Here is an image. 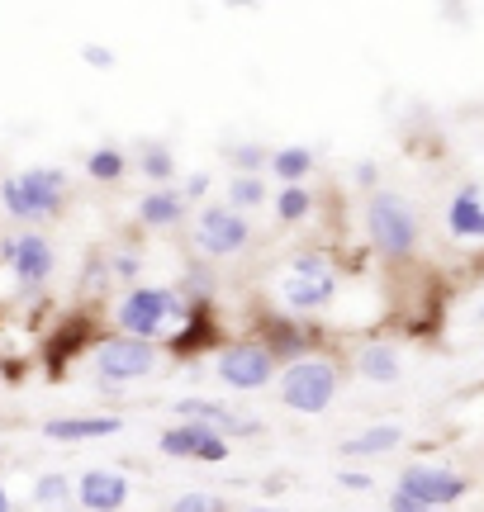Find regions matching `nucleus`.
<instances>
[{"label":"nucleus","mask_w":484,"mask_h":512,"mask_svg":"<svg viewBox=\"0 0 484 512\" xmlns=\"http://www.w3.org/2000/svg\"><path fill=\"white\" fill-rule=\"evenodd\" d=\"M342 489H352V494H366V489H371V475H361V470H347V475H342Z\"/></svg>","instance_id":"nucleus-30"},{"label":"nucleus","mask_w":484,"mask_h":512,"mask_svg":"<svg viewBox=\"0 0 484 512\" xmlns=\"http://www.w3.org/2000/svg\"><path fill=\"white\" fill-rule=\"evenodd\" d=\"M138 171H143L157 190H167V181L176 176V157H171V147L157 143V138H148V143L138 147Z\"/></svg>","instance_id":"nucleus-20"},{"label":"nucleus","mask_w":484,"mask_h":512,"mask_svg":"<svg viewBox=\"0 0 484 512\" xmlns=\"http://www.w3.org/2000/svg\"><path fill=\"white\" fill-rule=\"evenodd\" d=\"M252 512H280V508H252Z\"/></svg>","instance_id":"nucleus-34"},{"label":"nucleus","mask_w":484,"mask_h":512,"mask_svg":"<svg viewBox=\"0 0 484 512\" xmlns=\"http://www.w3.org/2000/svg\"><path fill=\"white\" fill-rule=\"evenodd\" d=\"M337 384H342V366H337L333 356H299L285 366L280 375V403L290 408V413H304V418H318L328 403L337 399Z\"/></svg>","instance_id":"nucleus-3"},{"label":"nucleus","mask_w":484,"mask_h":512,"mask_svg":"<svg viewBox=\"0 0 484 512\" xmlns=\"http://www.w3.org/2000/svg\"><path fill=\"white\" fill-rule=\"evenodd\" d=\"M72 498V484H67V475H43L34 484V503L38 508H62Z\"/></svg>","instance_id":"nucleus-25"},{"label":"nucleus","mask_w":484,"mask_h":512,"mask_svg":"<svg viewBox=\"0 0 484 512\" xmlns=\"http://www.w3.org/2000/svg\"><path fill=\"white\" fill-rule=\"evenodd\" d=\"M205 195H209V176H205V171H195V176L181 185V200L190 204V200H205Z\"/></svg>","instance_id":"nucleus-28"},{"label":"nucleus","mask_w":484,"mask_h":512,"mask_svg":"<svg viewBox=\"0 0 484 512\" xmlns=\"http://www.w3.org/2000/svg\"><path fill=\"white\" fill-rule=\"evenodd\" d=\"M356 181H361V185H375V162H361V166H356Z\"/></svg>","instance_id":"nucleus-32"},{"label":"nucleus","mask_w":484,"mask_h":512,"mask_svg":"<svg viewBox=\"0 0 484 512\" xmlns=\"http://www.w3.org/2000/svg\"><path fill=\"white\" fill-rule=\"evenodd\" d=\"M0 512H15V503H10V494H5V484H0Z\"/></svg>","instance_id":"nucleus-33"},{"label":"nucleus","mask_w":484,"mask_h":512,"mask_svg":"<svg viewBox=\"0 0 484 512\" xmlns=\"http://www.w3.org/2000/svg\"><path fill=\"white\" fill-rule=\"evenodd\" d=\"M171 408H176L181 422H205L219 437H252V432H261V422L242 418L228 403H214V399H181V403H171Z\"/></svg>","instance_id":"nucleus-12"},{"label":"nucleus","mask_w":484,"mask_h":512,"mask_svg":"<svg viewBox=\"0 0 484 512\" xmlns=\"http://www.w3.org/2000/svg\"><path fill=\"white\" fill-rule=\"evenodd\" d=\"M124 171H129V157L119 152V147H95L91 157H86V176L100 185L110 181H124Z\"/></svg>","instance_id":"nucleus-21"},{"label":"nucleus","mask_w":484,"mask_h":512,"mask_svg":"<svg viewBox=\"0 0 484 512\" xmlns=\"http://www.w3.org/2000/svg\"><path fill=\"white\" fill-rule=\"evenodd\" d=\"M257 204H266V181H261V176H233V181H228V209L247 214V209H257Z\"/></svg>","instance_id":"nucleus-24"},{"label":"nucleus","mask_w":484,"mask_h":512,"mask_svg":"<svg viewBox=\"0 0 484 512\" xmlns=\"http://www.w3.org/2000/svg\"><path fill=\"white\" fill-rule=\"evenodd\" d=\"M157 451L167 460H200V465H224L228 460V437H219L205 422H176L162 432Z\"/></svg>","instance_id":"nucleus-11"},{"label":"nucleus","mask_w":484,"mask_h":512,"mask_svg":"<svg viewBox=\"0 0 484 512\" xmlns=\"http://www.w3.org/2000/svg\"><path fill=\"white\" fill-rule=\"evenodd\" d=\"M394 489H399L404 498H413V503H423V508L442 512L447 503H456V498L470 494V479L456 475V470H437V465H409Z\"/></svg>","instance_id":"nucleus-10"},{"label":"nucleus","mask_w":484,"mask_h":512,"mask_svg":"<svg viewBox=\"0 0 484 512\" xmlns=\"http://www.w3.org/2000/svg\"><path fill=\"white\" fill-rule=\"evenodd\" d=\"M114 323H119L124 337L162 342V337H171L181 323H190V304H186V294L167 290V285H133V290L119 294Z\"/></svg>","instance_id":"nucleus-1"},{"label":"nucleus","mask_w":484,"mask_h":512,"mask_svg":"<svg viewBox=\"0 0 484 512\" xmlns=\"http://www.w3.org/2000/svg\"><path fill=\"white\" fill-rule=\"evenodd\" d=\"M81 57L91 62L95 72H114V62H119V57H114V48H105V43H81Z\"/></svg>","instance_id":"nucleus-27"},{"label":"nucleus","mask_w":484,"mask_h":512,"mask_svg":"<svg viewBox=\"0 0 484 512\" xmlns=\"http://www.w3.org/2000/svg\"><path fill=\"white\" fill-rule=\"evenodd\" d=\"M390 512H432V508H423V503H413V498H404L399 489L390 494Z\"/></svg>","instance_id":"nucleus-31"},{"label":"nucleus","mask_w":484,"mask_h":512,"mask_svg":"<svg viewBox=\"0 0 484 512\" xmlns=\"http://www.w3.org/2000/svg\"><path fill=\"white\" fill-rule=\"evenodd\" d=\"M224 157H228V166H233L238 176H261V171L271 166V152H266L261 143H228Z\"/></svg>","instance_id":"nucleus-23"},{"label":"nucleus","mask_w":484,"mask_h":512,"mask_svg":"<svg viewBox=\"0 0 484 512\" xmlns=\"http://www.w3.org/2000/svg\"><path fill=\"white\" fill-rule=\"evenodd\" d=\"M0 204L19 223L57 219V209L67 204V171H57V166H29V171H19L10 181H0Z\"/></svg>","instance_id":"nucleus-2"},{"label":"nucleus","mask_w":484,"mask_h":512,"mask_svg":"<svg viewBox=\"0 0 484 512\" xmlns=\"http://www.w3.org/2000/svg\"><path fill=\"white\" fill-rule=\"evenodd\" d=\"M404 441V432L394 427V422H385V427H371V432H361V437L342 441V456L352 460H366V456H385V451H394Z\"/></svg>","instance_id":"nucleus-19"},{"label":"nucleus","mask_w":484,"mask_h":512,"mask_svg":"<svg viewBox=\"0 0 484 512\" xmlns=\"http://www.w3.org/2000/svg\"><path fill=\"white\" fill-rule=\"evenodd\" d=\"M95 375L100 384H133V380H148L152 370L162 366V347L157 342H138V337H124L114 332L95 347Z\"/></svg>","instance_id":"nucleus-6"},{"label":"nucleus","mask_w":484,"mask_h":512,"mask_svg":"<svg viewBox=\"0 0 484 512\" xmlns=\"http://www.w3.org/2000/svg\"><path fill=\"white\" fill-rule=\"evenodd\" d=\"M76 503L86 512H119L129 503V479L119 470H86L76 479Z\"/></svg>","instance_id":"nucleus-13"},{"label":"nucleus","mask_w":484,"mask_h":512,"mask_svg":"<svg viewBox=\"0 0 484 512\" xmlns=\"http://www.w3.org/2000/svg\"><path fill=\"white\" fill-rule=\"evenodd\" d=\"M366 233H371L375 252L390 256V261H404V256L418 247V214L404 195L394 190H375L366 200Z\"/></svg>","instance_id":"nucleus-4"},{"label":"nucleus","mask_w":484,"mask_h":512,"mask_svg":"<svg viewBox=\"0 0 484 512\" xmlns=\"http://www.w3.org/2000/svg\"><path fill=\"white\" fill-rule=\"evenodd\" d=\"M0 261L10 266L19 290H43L57 271V252L43 233H19V238L0 242Z\"/></svg>","instance_id":"nucleus-8"},{"label":"nucleus","mask_w":484,"mask_h":512,"mask_svg":"<svg viewBox=\"0 0 484 512\" xmlns=\"http://www.w3.org/2000/svg\"><path fill=\"white\" fill-rule=\"evenodd\" d=\"M314 214V195L304 190V185H280L276 195V219L280 223H304Z\"/></svg>","instance_id":"nucleus-22"},{"label":"nucleus","mask_w":484,"mask_h":512,"mask_svg":"<svg viewBox=\"0 0 484 512\" xmlns=\"http://www.w3.org/2000/svg\"><path fill=\"white\" fill-rule=\"evenodd\" d=\"M276 356L266 351V342H233V347L219 351V380L228 389H242V394H252V389H266V384L276 380Z\"/></svg>","instance_id":"nucleus-9"},{"label":"nucleus","mask_w":484,"mask_h":512,"mask_svg":"<svg viewBox=\"0 0 484 512\" xmlns=\"http://www.w3.org/2000/svg\"><path fill=\"white\" fill-rule=\"evenodd\" d=\"M124 422L119 418H53L43 422V437L48 441H95V437H114Z\"/></svg>","instance_id":"nucleus-17"},{"label":"nucleus","mask_w":484,"mask_h":512,"mask_svg":"<svg viewBox=\"0 0 484 512\" xmlns=\"http://www.w3.org/2000/svg\"><path fill=\"white\" fill-rule=\"evenodd\" d=\"M110 271L119 275V280H129V275H138V256H114Z\"/></svg>","instance_id":"nucleus-29"},{"label":"nucleus","mask_w":484,"mask_h":512,"mask_svg":"<svg viewBox=\"0 0 484 512\" xmlns=\"http://www.w3.org/2000/svg\"><path fill=\"white\" fill-rule=\"evenodd\" d=\"M337 299V275L318 252H299L290 261V275L280 280V304L290 313H318Z\"/></svg>","instance_id":"nucleus-5"},{"label":"nucleus","mask_w":484,"mask_h":512,"mask_svg":"<svg viewBox=\"0 0 484 512\" xmlns=\"http://www.w3.org/2000/svg\"><path fill=\"white\" fill-rule=\"evenodd\" d=\"M167 512H228V508H224V498H214V494H181Z\"/></svg>","instance_id":"nucleus-26"},{"label":"nucleus","mask_w":484,"mask_h":512,"mask_svg":"<svg viewBox=\"0 0 484 512\" xmlns=\"http://www.w3.org/2000/svg\"><path fill=\"white\" fill-rule=\"evenodd\" d=\"M181 219H186L181 190H148V195L138 200V223H143V228H176Z\"/></svg>","instance_id":"nucleus-16"},{"label":"nucleus","mask_w":484,"mask_h":512,"mask_svg":"<svg viewBox=\"0 0 484 512\" xmlns=\"http://www.w3.org/2000/svg\"><path fill=\"white\" fill-rule=\"evenodd\" d=\"M447 228H451V238L484 242V195L475 185L456 190V200L447 204Z\"/></svg>","instance_id":"nucleus-14"},{"label":"nucleus","mask_w":484,"mask_h":512,"mask_svg":"<svg viewBox=\"0 0 484 512\" xmlns=\"http://www.w3.org/2000/svg\"><path fill=\"white\" fill-rule=\"evenodd\" d=\"M247 242H252V223H247V214H238V209H228V204H209V209L195 214V247H200L209 261L238 256Z\"/></svg>","instance_id":"nucleus-7"},{"label":"nucleus","mask_w":484,"mask_h":512,"mask_svg":"<svg viewBox=\"0 0 484 512\" xmlns=\"http://www.w3.org/2000/svg\"><path fill=\"white\" fill-rule=\"evenodd\" d=\"M356 375L371 384H394L399 375H404V366H399V351L390 347V342H366V347L356 351Z\"/></svg>","instance_id":"nucleus-15"},{"label":"nucleus","mask_w":484,"mask_h":512,"mask_svg":"<svg viewBox=\"0 0 484 512\" xmlns=\"http://www.w3.org/2000/svg\"><path fill=\"white\" fill-rule=\"evenodd\" d=\"M314 171V152L309 147H276L271 152V176H276L280 185H304V176Z\"/></svg>","instance_id":"nucleus-18"}]
</instances>
